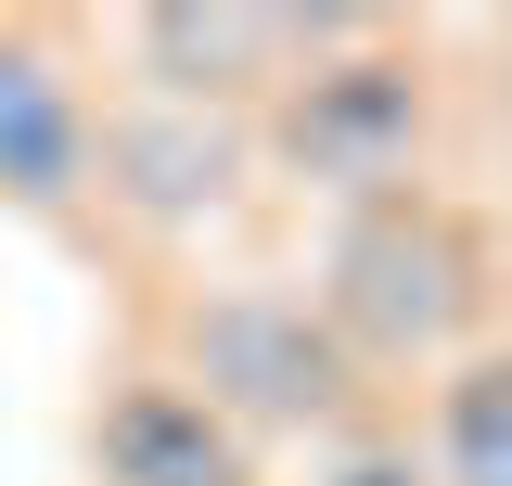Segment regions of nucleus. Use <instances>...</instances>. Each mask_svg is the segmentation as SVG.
Segmentation results:
<instances>
[{
	"label": "nucleus",
	"mask_w": 512,
	"mask_h": 486,
	"mask_svg": "<svg viewBox=\"0 0 512 486\" xmlns=\"http://www.w3.org/2000/svg\"><path fill=\"white\" fill-rule=\"evenodd\" d=\"M0 192L13 205H77L90 192V103L39 39H0Z\"/></svg>",
	"instance_id": "nucleus-7"
},
{
	"label": "nucleus",
	"mask_w": 512,
	"mask_h": 486,
	"mask_svg": "<svg viewBox=\"0 0 512 486\" xmlns=\"http://www.w3.org/2000/svg\"><path fill=\"white\" fill-rule=\"evenodd\" d=\"M282 154L333 192H410V154H423V64L397 52H346V64H308L295 103H282Z\"/></svg>",
	"instance_id": "nucleus-3"
},
{
	"label": "nucleus",
	"mask_w": 512,
	"mask_h": 486,
	"mask_svg": "<svg viewBox=\"0 0 512 486\" xmlns=\"http://www.w3.org/2000/svg\"><path fill=\"white\" fill-rule=\"evenodd\" d=\"M320 39H346V26H333V13H320V26H295V13H141V26H128L154 103H231L256 77H282V52H320Z\"/></svg>",
	"instance_id": "nucleus-5"
},
{
	"label": "nucleus",
	"mask_w": 512,
	"mask_h": 486,
	"mask_svg": "<svg viewBox=\"0 0 512 486\" xmlns=\"http://www.w3.org/2000/svg\"><path fill=\"white\" fill-rule=\"evenodd\" d=\"M436 486H512V359H474L436 397Z\"/></svg>",
	"instance_id": "nucleus-8"
},
{
	"label": "nucleus",
	"mask_w": 512,
	"mask_h": 486,
	"mask_svg": "<svg viewBox=\"0 0 512 486\" xmlns=\"http://www.w3.org/2000/svg\"><path fill=\"white\" fill-rule=\"evenodd\" d=\"M308 486H436V474H423V461H410L397 435H333Z\"/></svg>",
	"instance_id": "nucleus-9"
},
{
	"label": "nucleus",
	"mask_w": 512,
	"mask_h": 486,
	"mask_svg": "<svg viewBox=\"0 0 512 486\" xmlns=\"http://www.w3.org/2000/svg\"><path fill=\"white\" fill-rule=\"evenodd\" d=\"M461 307H474V243L448 231L423 192H384L346 218L333 243V295H320V333L359 359H436L448 333H461Z\"/></svg>",
	"instance_id": "nucleus-1"
},
{
	"label": "nucleus",
	"mask_w": 512,
	"mask_h": 486,
	"mask_svg": "<svg viewBox=\"0 0 512 486\" xmlns=\"http://www.w3.org/2000/svg\"><path fill=\"white\" fill-rule=\"evenodd\" d=\"M90 180L116 192L128 218L180 231V218H205V205H231V180H244V128L205 116V103H141V116L90 128Z\"/></svg>",
	"instance_id": "nucleus-4"
},
{
	"label": "nucleus",
	"mask_w": 512,
	"mask_h": 486,
	"mask_svg": "<svg viewBox=\"0 0 512 486\" xmlns=\"http://www.w3.org/2000/svg\"><path fill=\"white\" fill-rule=\"evenodd\" d=\"M192 397L231 435H333L359 371L320 333L308 295H269V282H231V295L192 307Z\"/></svg>",
	"instance_id": "nucleus-2"
},
{
	"label": "nucleus",
	"mask_w": 512,
	"mask_h": 486,
	"mask_svg": "<svg viewBox=\"0 0 512 486\" xmlns=\"http://www.w3.org/2000/svg\"><path fill=\"white\" fill-rule=\"evenodd\" d=\"M90 448H103V486H244V435L218 423L192 384H167V371L116 384Z\"/></svg>",
	"instance_id": "nucleus-6"
}]
</instances>
